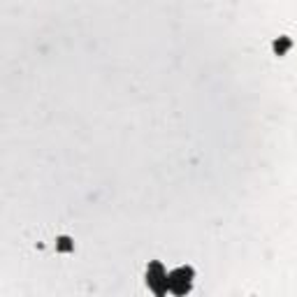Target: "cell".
Returning a JSON list of instances; mask_svg holds the SVG:
<instances>
[{
  "label": "cell",
  "mask_w": 297,
  "mask_h": 297,
  "mask_svg": "<svg viewBox=\"0 0 297 297\" xmlns=\"http://www.w3.org/2000/svg\"><path fill=\"white\" fill-rule=\"evenodd\" d=\"M193 276H195V270H193V267H176L174 272L167 274L170 290L174 292V295H186V292H191Z\"/></svg>",
  "instance_id": "6da1fadb"
},
{
  "label": "cell",
  "mask_w": 297,
  "mask_h": 297,
  "mask_svg": "<svg viewBox=\"0 0 297 297\" xmlns=\"http://www.w3.org/2000/svg\"><path fill=\"white\" fill-rule=\"evenodd\" d=\"M290 44H292L290 38H286V35H283V38H279V40L274 42V54H276V56H283L288 49H290Z\"/></svg>",
  "instance_id": "3957f363"
},
{
  "label": "cell",
  "mask_w": 297,
  "mask_h": 297,
  "mask_svg": "<svg viewBox=\"0 0 297 297\" xmlns=\"http://www.w3.org/2000/svg\"><path fill=\"white\" fill-rule=\"evenodd\" d=\"M146 283L148 288L156 292V295H165L170 290V281H167V272L163 270V265L160 263H148L146 267Z\"/></svg>",
  "instance_id": "7a4b0ae2"
},
{
  "label": "cell",
  "mask_w": 297,
  "mask_h": 297,
  "mask_svg": "<svg viewBox=\"0 0 297 297\" xmlns=\"http://www.w3.org/2000/svg\"><path fill=\"white\" fill-rule=\"evenodd\" d=\"M56 248H58V251H63V253H67V251H72V248H75V244H72L70 237H58V239H56Z\"/></svg>",
  "instance_id": "277c9868"
}]
</instances>
